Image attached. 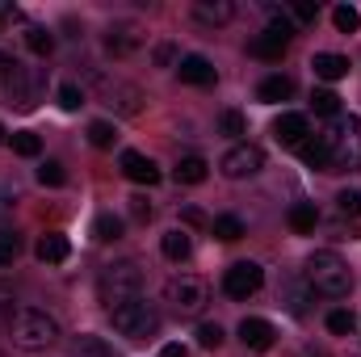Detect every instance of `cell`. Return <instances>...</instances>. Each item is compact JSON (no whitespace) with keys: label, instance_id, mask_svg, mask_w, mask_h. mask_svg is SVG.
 I'll return each mask as SVG.
<instances>
[{"label":"cell","instance_id":"cell-26","mask_svg":"<svg viewBox=\"0 0 361 357\" xmlns=\"http://www.w3.org/2000/svg\"><path fill=\"white\" fill-rule=\"evenodd\" d=\"M290 92H294V80H290V76H269V80H261V89H257V97H261V101H286V97H290Z\"/></svg>","mask_w":361,"mask_h":357},{"label":"cell","instance_id":"cell-7","mask_svg":"<svg viewBox=\"0 0 361 357\" xmlns=\"http://www.w3.org/2000/svg\"><path fill=\"white\" fill-rule=\"evenodd\" d=\"M269 13H273V25L269 30H261L252 42H248V51L257 55V59H265V63H277L286 51H290V38H294V25H290V17L286 13H277L269 4Z\"/></svg>","mask_w":361,"mask_h":357},{"label":"cell","instance_id":"cell-41","mask_svg":"<svg viewBox=\"0 0 361 357\" xmlns=\"http://www.w3.org/2000/svg\"><path fill=\"white\" fill-rule=\"evenodd\" d=\"M17 253H21V240L17 236H0V265H13Z\"/></svg>","mask_w":361,"mask_h":357},{"label":"cell","instance_id":"cell-15","mask_svg":"<svg viewBox=\"0 0 361 357\" xmlns=\"http://www.w3.org/2000/svg\"><path fill=\"white\" fill-rule=\"evenodd\" d=\"M122 173H126V181H135V185H156L160 181L156 160L143 156V152H122Z\"/></svg>","mask_w":361,"mask_h":357},{"label":"cell","instance_id":"cell-47","mask_svg":"<svg viewBox=\"0 0 361 357\" xmlns=\"http://www.w3.org/2000/svg\"><path fill=\"white\" fill-rule=\"evenodd\" d=\"M160 357H189V349H185V345H177V341H173V345H164V349H160Z\"/></svg>","mask_w":361,"mask_h":357},{"label":"cell","instance_id":"cell-39","mask_svg":"<svg viewBox=\"0 0 361 357\" xmlns=\"http://www.w3.org/2000/svg\"><path fill=\"white\" fill-rule=\"evenodd\" d=\"M219 126H223V135H244V114L240 109H223V118H219Z\"/></svg>","mask_w":361,"mask_h":357},{"label":"cell","instance_id":"cell-32","mask_svg":"<svg viewBox=\"0 0 361 357\" xmlns=\"http://www.w3.org/2000/svg\"><path fill=\"white\" fill-rule=\"evenodd\" d=\"M13 152L25 156V160H34V156L42 152V139H38L34 131H17V135H13Z\"/></svg>","mask_w":361,"mask_h":357},{"label":"cell","instance_id":"cell-45","mask_svg":"<svg viewBox=\"0 0 361 357\" xmlns=\"http://www.w3.org/2000/svg\"><path fill=\"white\" fill-rule=\"evenodd\" d=\"M173 59H177V51H173L169 42H160V47H156V63H160V68H169Z\"/></svg>","mask_w":361,"mask_h":357},{"label":"cell","instance_id":"cell-27","mask_svg":"<svg viewBox=\"0 0 361 357\" xmlns=\"http://www.w3.org/2000/svg\"><path fill=\"white\" fill-rule=\"evenodd\" d=\"M25 47H30L34 55H51V51H55V34H51L47 25H30V30H25Z\"/></svg>","mask_w":361,"mask_h":357},{"label":"cell","instance_id":"cell-17","mask_svg":"<svg viewBox=\"0 0 361 357\" xmlns=\"http://www.w3.org/2000/svg\"><path fill=\"white\" fill-rule=\"evenodd\" d=\"M193 17H197L202 25H227V21L235 17V4H231V0H197V4H193Z\"/></svg>","mask_w":361,"mask_h":357},{"label":"cell","instance_id":"cell-19","mask_svg":"<svg viewBox=\"0 0 361 357\" xmlns=\"http://www.w3.org/2000/svg\"><path fill=\"white\" fill-rule=\"evenodd\" d=\"M311 68H315L319 80H345V76H349V59H345V55H332V51H319V55L311 59Z\"/></svg>","mask_w":361,"mask_h":357},{"label":"cell","instance_id":"cell-46","mask_svg":"<svg viewBox=\"0 0 361 357\" xmlns=\"http://www.w3.org/2000/svg\"><path fill=\"white\" fill-rule=\"evenodd\" d=\"M17 68H21V63H17L13 55H4V51H0V76H13Z\"/></svg>","mask_w":361,"mask_h":357},{"label":"cell","instance_id":"cell-44","mask_svg":"<svg viewBox=\"0 0 361 357\" xmlns=\"http://www.w3.org/2000/svg\"><path fill=\"white\" fill-rule=\"evenodd\" d=\"M13 311H17V307H13V294L0 286V324H8V315H13Z\"/></svg>","mask_w":361,"mask_h":357},{"label":"cell","instance_id":"cell-38","mask_svg":"<svg viewBox=\"0 0 361 357\" xmlns=\"http://www.w3.org/2000/svg\"><path fill=\"white\" fill-rule=\"evenodd\" d=\"M290 13H294V21H298V25H311V21L319 17V4H311V0H294V4H290Z\"/></svg>","mask_w":361,"mask_h":357},{"label":"cell","instance_id":"cell-40","mask_svg":"<svg viewBox=\"0 0 361 357\" xmlns=\"http://www.w3.org/2000/svg\"><path fill=\"white\" fill-rule=\"evenodd\" d=\"M59 105L72 114V109H80V105H85V92L76 89V85H59Z\"/></svg>","mask_w":361,"mask_h":357},{"label":"cell","instance_id":"cell-35","mask_svg":"<svg viewBox=\"0 0 361 357\" xmlns=\"http://www.w3.org/2000/svg\"><path fill=\"white\" fill-rule=\"evenodd\" d=\"M336 210L357 219L361 214V189H341V193H336Z\"/></svg>","mask_w":361,"mask_h":357},{"label":"cell","instance_id":"cell-25","mask_svg":"<svg viewBox=\"0 0 361 357\" xmlns=\"http://www.w3.org/2000/svg\"><path fill=\"white\" fill-rule=\"evenodd\" d=\"M210 231H214V240H223V244H235V240L244 236V219H240V214H219V219L210 223Z\"/></svg>","mask_w":361,"mask_h":357},{"label":"cell","instance_id":"cell-5","mask_svg":"<svg viewBox=\"0 0 361 357\" xmlns=\"http://www.w3.org/2000/svg\"><path fill=\"white\" fill-rule=\"evenodd\" d=\"M164 303H169V311H173L177 320H197V315L206 311V303H210V290H206L202 277L180 273V277H169V286H164Z\"/></svg>","mask_w":361,"mask_h":357},{"label":"cell","instance_id":"cell-30","mask_svg":"<svg viewBox=\"0 0 361 357\" xmlns=\"http://www.w3.org/2000/svg\"><path fill=\"white\" fill-rule=\"evenodd\" d=\"M332 21H336V30H341V34H357L361 13L353 8V4H336V8H332Z\"/></svg>","mask_w":361,"mask_h":357},{"label":"cell","instance_id":"cell-11","mask_svg":"<svg viewBox=\"0 0 361 357\" xmlns=\"http://www.w3.org/2000/svg\"><path fill=\"white\" fill-rule=\"evenodd\" d=\"M143 47V30L135 25V21H114L109 30H105V51L114 55V59H126V55H135Z\"/></svg>","mask_w":361,"mask_h":357},{"label":"cell","instance_id":"cell-34","mask_svg":"<svg viewBox=\"0 0 361 357\" xmlns=\"http://www.w3.org/2000/svg\"><path fill=\"white\" fill-rule=\"evenodd\" d=\"M353 311H345V307H336V311H328V332L332 337H345V332H353Z\"/></svg>","mask_w":361,"mask_h":357},{"label":"cell","instance_id":"cell-21","mask_svg":"<svg viewBox=\"0 0 361 357\" xmlns=\"http://www.w3.org/2000/svg\"><path fill=\"white\" fill-rule=\"evenodd\" d=\"M311 298H315V290L307 282H286V290H281V303L290 307V315H307L311 311Z\"/></svg>","mask_w":361,"mask_h":357},{"label":"cell","instance_id":"cell-10","mask_svg":"<svg viewBox=\"0 0 361 357\" xmlns=\"http://www.w3.org/2000/svg\"><path fill=\"white\" fill-rule=\"evenodd\" d=\"M261 286H265V269L257 265V261H235V265L223 273V290L231 298H252Z\"/></svg>","mask_w":361,"mask_h":357},{"label":"cell","instance_id":"cell-14","mask_svg":"<svg viewBox=\"0 0 361 357\" xmlns=\"http://www.w3.org/2000/svg\"><path fill=\"white\" fill-rule=\"evenodd\" d=\"M240 341H244V349H252V353H269L273 341H277V332H273L269 320H261V315H248V320L240 324Z\"/></svg>","mask_w":361,"mask_h":357},{"label":"cell","instance_id":"cell-33","mask_svg":"<svg viewBox=\"0 0 361 357\" xmlns=\"http://www.w3.org/2000/svg\"><path fill=\"white\" fill-rule=\"evenodd\" d=\"M114 139H118L114 122H89V143L92 147H114Z\"/></svg>","mask_w":361,"mask_h":357},{"label":"cell","instance_id":"cell-20","mask_svg":"<svg viewBox=\"0 0 361 357\" xmlns=\"http://www.w3.org/2000/svg\"><path fill=\"white\" fill-rule=\"evenodd\" d=\"M286 223H290L298 236H311V231H315V223H319V210H315V202H294V206L286 210Z\"/></svg>","mask_w":361,"mask_h":357},{"label":"cell","instance_id":"cell-18","mask_svg":"<svg viewBox=\"0 0 361 357\" xmlns=\"http://www.w3.org/2000/svg\"><path fill=\"white\" fill-rule=\"evenodd\" d=\"M38 261L42 265H63L68 261V253H72V244H68V236H59V231H47L42 240H38Z\"/></svg>","mask_w":361,"mask_h":357},{"label":"cell","instance_id":"cell-6","mask_svg":"<svg viewBox=\"0 0 361 357\" xmlns=\"http://www.w3.org/2000/svg\"><path fill=\"white\" fill-rule=\"evenodd\" d=\"M109 320H114V328H118L126 341H147V337L160 332V311H156L147 298H130V303L114 307Z\"/></svg>","mask_w":361,"mask_h":357},{"label":"cell","instance_id":"cell-36","mask_svg":"<svg viewBox=\"0 0 361 357\" xmlns=\"http://www.w3.org/2000/svg\"><path fill=\"white\" fill-rule=\"evenodd\" d=\"M38 181H42V185H51V189H59V185L68 181V173H63V164H59V160H47V164L38 169Z\"/></svg>","mask_w":361,"mask_h":357},{"label":"cell","instance_id":"cell-48","mask_svg":"<svg viewBox=\"0 0 361 357\" xmlns=\"http://www.w3.org/2000/svg\"><path fill=\"white\" fill-rule=\"evenodd\" d=\"M0 143H4V126H0Z\"/></svg>","mask_w":361,"mask_h":357},{"label":"cell","instance_id":"cell-43","mask_svg":"<svg viewBox=\"0 0 361 357\" xmlns=\"http://www.w3.org/2000/svg\"><path fill=\"white\" fill-rule=\"evenodd\" d=\"M180 219H185L189 227H206V214H202L197 206H185V210H180Z\"/></svg>","mask_w":361,"mask_h":357},{"label":"cell","instance_id":"cell-12","mask_svg":"<svg viewBox=\"0 0 361 357\" xmlns=\"http://www.w3.org/2000/svg\"><path fill=\"white\" fill-rule=\"evenodd\" d=\"M273 139H277L281 147H302V143L311 139V122H307V114H281V118L273 122Z\"/></svg>","mask_w":361,"mask_h":357},{"label":"cell","instance_id":"cell-3","mask_svg":"<svg viewBox=\"0 0 361 357\" xmlns=\"http://www.w3.org/2000/svg\"><path fill=\"white\" fill-rule=\"evenodd\" d=\"M302 282L315 290V294H324V298H345L349 294V286H353V269L349 261L341 257V253H311L307 257V273H302Z\"/></svg>","mask_w":361,"mask_h":357},{"label":"cell","instance_id":"cell-2","mask_svg":"<svg viewBox=\"0 0 361 357\" xmlns=\"http://www.w3.org/2000/svg\"><path fill=\"white\" fill-rule=\"evenodd\" d=\"M328 173H361V118H336L324 135Z\"/></svg>","mask_w":361,"mask_h":357},{"label":"cell","instance_id":"cell-8","mask_svg":"<svg viewBox=\"0 0 361 357\" xmlns=\"http://www.w3.org/2000/svg\"><path fill=\"white\" fill-rule=\"evenodd\" d=\"M92 89H97V97L109 105V109H118V114H139L143 109V89H135V85H126V80H118V76H92Z\"/></svg>","mask_w":361,"mask_h":357},{"label":"cell","instance_id":"cell-28","mask_svg":"<svg viewBox=\"0 0 361 357\" xmlns=\"http://www.w3.org/2000/svg\"><path fill=\"white\" fill-rule=\"evenodd\" d=\"M118 236H122V219H118V214H97V219H92V240L109 244V240H118Z\"/></svg>","mask_w":361,"mask_h":357},{"label":"cell","instance_id":"cell-49","mask_svg":"<svg viewBox=\"0 0 361 357\" xmlns=\"http://www.w3.org/2000/svg\"><path fill=\"white\" fill-rule=\"evenodd\" d=\"M0 13H8V4H0Z\"/></svg>","mask_w":361,"mask_h":357},{"label":"cell","instance_id":"cell-4","mask_svg":"<svg viewBox=\"0 0 361 357\" xmlns=\"http://www.w3.org/2000/svg\"><path fill=\"white\" fill-rule=\"evenodd\" d=\"M97 294H101V303L109 311L122 307V303H130V298H143V269H139V261H114V265H105L101 277H97Z\"/></svg>","mask_w":361,"mask_h":357},{"label":"cell","instance_id":"cell-13","mask_svg":"<svg viewBox=\"0 0 361 357\" xmlns=\"http://www.w3.org/2000/svg\"><path fill=\"white\" fill-rule=\"evenodd\" d=\"M47 85V76L42 72H25V68H17L13 76H8V92H13V101L21 105V109H30V105H38V92Z\"/></svg>","mask_w":361,"mask_h":357},{"label":"cell","instance_id":"cell-29","mask_svg":"<svg viewBox=\"0 0 361 357\" xmlns=\"http://www.w3.org/2000/svg\"><path fill=\"white\" fill-rule=\"evenodd\" d=\"M76 357H122L109 341H101V337H80L76 341Z\"/></svg>","mask_w":361,"mask_h":357},{"label":"cell","instance_id":"cell-1","mask_svg":"<svg viewBox=\"0 0 361 357\" xmlns=\"http://www.w3.org/2000/svg\"><path fill=\"white\" fill-rule=\"evenodd\" d=\"M4 332H8V341H13L17 349L38 353V349H51V345L59 341V320L47 315V311H38V307H17V311L8 315Z\"/></svg>","mask_w":361,"mask_h":357},{"label":"cell","instance_id":"cell-16","mask_svg":"<svg viewBox=\"0 0 361 357\" xmlns=\"http://www.w3.org/2000/svg\"><path fill=\"white\" fill-rule=\"evenodd\" d=\"M177 76L185 85H197V89H206V85H214V63L206 59V55H185L177 63Z\"/></svg>","mask_w":361,"mask_h":357},{"label":"cell","instance_id":"cell-42","mask_svg":"<svg viewBox=\"0 0 361 357\" xmlns=\"http://www.w3.org/2000/svg\"><path fill=\"white\" fill-rule=\"evenodd\" d=\"M130 214H135L139 223H147V219H152V202H147V198H130Z\"/></svg>","mask_w":361,"mask_h":357},{"label":"cell","instance_id":"cell-37","mask_svg":"<svg viewBox=\"0 0 361 357\" xmlns=\"http://www.w3.org/2000/svg\"><path fill=\"white\" fill-rule=\"evenodd\" d=\"M197 345L202 349H219L223 345V328L219 324H197Z\"/></svg>","mask_w":361,"mask_h":357},{"label":"cell","instance_id":"cell-31","mask_svg":"<svg viewBox=\"0 0 361 357\" xmlns=\"http://www.w3.org/2000/svg\"><path fill=\"white\" fill-rule=\"evenodd\" d=\"M311 105H315V114H324V118H341V97L332 89H315Z\"/></svg>","mask_w":361,"mask_h":357},{"label":"cell","instance_id":"cell-23","mask_svg":"<svg viewBox=\"0 0 361 357\" xmlns=\"http://www.w3.org/2000/svg\"><path fill=\"white\" fill-rule=\"evenodd\" d=\"M160 253L169 257V261H189V253H193V240H189V231H164V240H160Z\"/></svg>","mask_w":361,"mask_h":357},{"label":"cell","instance_id":"cell-9","mask_svg":"<svg viewBox=\"0 0 361 357\" xmlns=\"http://www.w3.org/2000/svg\"><path fill=\"white\" fill-rule=\"evenodd\" d=\"M219 169H223V177H231V181H248L265 169V152H261L257 143H235V147L223 156Z\"/></svg>","mask_w":361,"mask_h":357},{"label":"cell","instance_id":"cell-24","mask_svg":"<svg viewBox=\"0 0 361 357\" xmlns=\"http://www.w3.org/2000/svg\"><path fill=\"white\" fill-rule=\"evenodd\" d=\"M298 156H302V164L307 169H315V173H328V147H324V139H307L302 147H298Z\"/></svg>","mask_w":361,"mask_h":357},{"label":"cell","instance_id":"cell-22","mask_svg":"<svg viewBox=\"0 0 361 357\" xmlns=\"http://www.w3.org/2000/svg\"><path fill=\"white\" fill-rule=\"evenodd\" d=\"M206 173H210V164H206L202 156H180L177 169H173L177 185H202V181H206Z\"/></svg>","mask_w":361,"mask_h":357}]
</instances>
